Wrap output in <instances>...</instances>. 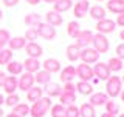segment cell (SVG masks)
<instances>
[{"label": "cell", "mask_w": 124, "mask_h": 117, "mask_svg": "<svg viewBox=\"0 0 124 117\" xmlns=\"http://www.w3.org/2000/svg\"><path fill=\"white\" fill-rule=\"evenodd\" d=\"M53 106L51 99L50 97H40L30 106V116L31 117H44L46 112L50 111V108Z\"/></svg>", "instance_id": "6da1fadb"}, {"label": "cell", "mask_w": 124, "mask_h": 117, "mask_svg": "<svg viewBox=\"0 0 124 117\" xmlns=\"http://www.w3.org/2000/svg\"><path fill=\"white\" fill-rule=\"evenodd\" d=\"M123 89V82L121 77L118 76H110L106 80V94L108 96V99H115V97L119 96Z\"/></svg>", "instance_id": "7a4b0ae2"}, {"label": "cell", "mask_w": 124, "mask_h": 117, "mask_svg": "<svg viewBox=\"0 0 124 117\" xmlns=\"http://www.w3.org/2000/svg\"><path fill=\"white\" fill-rule=\"evenodd\" d=\"M92 45H93V49H96L99 54H106L108 52V48H110V42H108L107 36L104 34H93V40H92Z\"/></svg>", "instance_id": "3957f363"}, {"label": "cell", "mask_w": 124, "mask_h": 117, "mask_svg": "<svg viewBox=\"0 0 124 117\" xmlns=\"http://www.w3.org/2000/svg\"><path fill=\"white\" fill-rule=\"evenodd\" d=\"M34 28H36V31H37L39 37L45 39V40H53V39H56V34H57V32H56V28L50 26L48 23L40 22V23H37Z\"/></svg>", "instance_id": "277c9868"}, {"label": "cell", "mask_w": 124, "mask_h": 117, "mask_svg": "<svg viewBox=\"0 0 124 117\" xmlns=\"http://www.w3.org/2000/svg\"><path fill=\"white\" fill-rule=\"evenodd\" d=\"M75 45L78 46L79 49H84V48H88L92 45V40H93V32L90 29H84L78 34V37L75 39Z\"/></svg>", "instance_id": "5b68a950"}, {"label": "cell", "mask_w": 124, "mask_h": 117, "mask_svg": "<svg viewBox=\"0 0 124 117\" xmlns=\"http://www.w3.org/2000/svg\"><path fill=\"white\" fill-rule=\"evenodd\" d=\"M79 58L82 60V63L85 65H92V63H96L99 60V52L93 48H84L81 49V54H79Z\"/></svg>", "instance_id": "8992f818"}, {"label": "cell", "mask_w": 124, "mask_h": 117, "mask_svg": "<svg viewBox=\"0 0 124 117\" xmlns=\"http://www.w3.org/2000/svg\"><path fill=\"white\" fill-rule=\"evenodd\" d=\"M34 74H30V72H22L20 77L17 79V89H22L23 92L28 91L34 86Z\"/></svg>", "instance_id": "52a82bcc"}, {"label": "cell", "mask_w": 124, "mask_h": 117, "mask_svg": "<svg viewBox=\"0 0 124 117\" xmlns=\"http://www.w3.org/2000/svg\"><path fill=\"white\" fill-rule=\"evenodd\" d=\"M95 28H96V31H98L99 34L107 36V34H112L116 29V23H115V20H110V19H102V20L96 22Z\"/></svg>", "instance_id": "ba28073f"}, {"label": "cell", "mask_w": 124, "mask_h": 117, "mask_svg": "<svg viewBox=\"0 0 124 117\" xmlns=\"http://www.w3.org/2000/svg\"><path fill=\"white\" fill-rule=\"evenodd\" d=\"M93 76L98 77L99 80H107L108 77L112 76L110 69H108L107 63H104V62H96L95 66H93Z\"/></svg>", "instance_id": "9c48e42d"}, {"label": "cell", "mask_w": 124, "mask_h": 117, "mask_svg": "<svg viewBox=\"0 0 124 117\" xmlns=\"http://www.w3.org/2000/svg\"><path fill=\"white\" fill-rule=\"evenodd\" d=\"M76 76L79 77L82 82H90L93 77V68L90 65H85V63H81V65H78V68H76Z\"/></svg>", "instance_id": "30bf717a"}, {"label": "cell", "mask_w": 124, "mask_h": 117, "mask_svg": "<svg viewBox=\"0 0 124 117\" xmlns=\"http://www.w3.org/2000/svg\"><path fill=\"white\" fill-rule=\"evenodd\" d=\"M25 52L26 56L31 57V58H39L44 54V49H42V46L37 43V42H28L25 46Z\"/></svg>", "instance_id": "8fae6325"}, {"label": "cell", "mask_w": 124, "mask_h": 117, "mask_svg": "<svg viewBox=\"0 0 124 117\" xmlns=\"http://www.w3.org/2000/svg\"><path fill=\"white\" fill-rule=\"evenodd\" d=\"M88 8H90V2L88 0H78L76 3H73V13H75V17L81 19L87 14Z\"/></svg>", "instance_id": "7c38bea8"}, {"label": "cell", "mask_w": 124, "mask_h": 117, "mask_svg": "<svg viewBox=\"0 0 124 117\" xmlns=\"http://www.w3.org/2000/svg\"><path fill=\"white\" fill-rule=\"evenodd\" d=\"M62 22H64V17H62V14L56 13V11H48V13L45 14V23H48V25L53 26V28H56V26H61Z\"/></svg>", "instance_id": "4fadbf2b"}, {"label": "cell", "mask_w": 124, "mask_h": 117, "mask_svg": "<svg viewBox=\"0 0 124 117\" xmlns=\"http://www.w3.org/2000/svg\"><path fill=\"white\" fill-rule=\"evenodd\" d=\"M42 68H44V71L50 72V74H54V72H59L61 71V62L57 60V58H46V60L44 62V63H40Z\"/></svg>", "instance_id": "5bb4252c"}, {"label": "cell", "mask_w": 124, "mask_h": 117, "mask_svg": "<svg viewBox=\"0 0 124 117\" xmlns=\"http://www.w3.org/2000/svg\"><path fill=\"white\" fill-rule=\"evenodd\" d=\"M23 69H25V72H30V74H36L39 69H40V62H39V58H25V62L22 63Z\"/></svg>", "instance_id": "9a60e30c"}, {"label": "cell", "mask_w": 124, "mask_h": 117, "mask_svg": "<svg viewBox=\"0 0 124 117\" xmlns=\"http://www.w3.org/2000/svg\"><path fill=\"white\" fill-rule=\"evenodd\" d=\"M44 92H46V97H59L62 94V86L56 82H48L44 88Z\"/></svg>", "instance_id": "2e32d148"}, {"label": "cell", "mask_w": 124, "mask_h": 117, "mask_svg": "<svg viewBox=\"0 0 124 117\" xmlns=\"http://www.w3.org/2000/svg\"><path fill=\"white\" fill-rule=\"evenodd\" d=\"M107 100H108V96L106 92H93V94H90L88 103H90L92 106H104Z\"/></svg>", "instance_id": "e0dca14e"}, {"label": "cell", "mask_w": 124, "mask_h": 117, "mask_svg": "<svg viewBox=\"0 0 124 117\" xmlns=\"http://www.w3.org/2000/svg\"><path fill=\"white\" fill-rule=\"evenodd\" d=\"M75 76H76V68L73 65H68L62 69L59 79H61V82H64V83H68V82H71L75 79Z\"/></svg>", "instance_id": "ac0fdd59"}, {"label": "cell", "mask_w": 124, "mask_h": 117, "mask_svg": "<svg viewBox=\"0 0 124 117\" xmlns=\"http://www.w3.org/2000/svg\"><path fill=\"white\" fill-rule=\"evenodd\" d=\"M2 88L5 89L6 94H14L16 89H17V77L16 76H6V80H5Z\"/></svg>", "instance_id": "d6986e66"}, {"label": "cell", "mask_w": 124, "mask_h": 117, "mask_svg": "<svg viewBox=\"0 0 124 117\" xmlns=\"http://www.w3.org/2000/svg\"><path fill=\"white\" fill-rule=\"evenodd\" d=\"M26 43L28 42L25 40V37H13V39H9V42H8V46H9V49L11 51H19V49H23L26 46Z\"/></svg>", "instance_id": "ffe728a7"}, {"label": "cell", "mask_w": 124, "mask_h": 117, "mask_svg": "<svg viewBox=\"0 0 124 117\" xmlns=\"http://www.w3.org/2000/svg\"><path fill=\"white\" fill-rule=\"evenodd\" d=\"M106 6L113 14H123L124 13V0H108Z\"/></svg>", "instance_id": "44dd1931"}, {"label": "cell", "mask_w": 124, "mask_h": 117, "mask_svg": "<svg viewBox=\"0 0 124 117\" xmlns=\"http://www.w3.org/2000/svg\"><path fill=\"white\" fill-rule=\"evenodd\" d=\"M53 6H54L53 11H56V13H59V14L67 13L68 9L73 8V0H57V2L53 3Z\"/></svg>", "instance_id": "7402d4cb"}, {"label": "cell", "mask_w": 124, "mask_h": 117, "mask_svg": "<svg viewBox=\"0 0 124 117\" xmlns=\"http://www.w3.org/2000/svg\"><path fill=\"white\" fill-rule=\"evenodd\" d=\"M75 86H76V92H79V94H82V96H90V94H93V86H92L90 82L79 80Z\"/></svg>", "instance_id": "603a6c76"}, {"label": "cell", "mask_w": 124, "mask_h": 117, "mask_svg": "<svg viewBox=\"0 0 124 117\" xmlns=\"http://www.w3.org/2000/svg\"><path fill=\"white\" fill-rule=\"evenodd\" d=\"M88 13H90V17L95 19L96 22L106 19V8H102V6H99V5H95V6L88 8Z\"/></svg>", "instance_id": "cb8c5ba5"}, {"label": "cell", "mask_w": 124, "mask_h": 117, "mask_svg": "<svg viewBox=\"0 0 124 117\" xmlns=\"http://www.w3.org/2000/svg\"><path fill=\"white\" fill-rule=\"evenodd\" d=\"M40 97H44V88H39V86H33L31 89L26 91V99H28V102H36L39 100Z\"/></svg>", "instance_id": "d4e9b609"}, {"label": "cell", "mask_w": 124, "mask_h": 117, "mask_svg": "<svg viewBox=\"0 0 124 117\" xmlns=\"http://www.w3.org/2000/svg\"><path fill=\"white\" fill-rule=\"evenodd\" d=\"M6 71L9 72V76H20L23 72V66L20 62H16V60H11L9 63L6 65Z\"/></svg>", "instance_id": "484cf974"}, {"label": "cell", "mask_w": 124, "mask_h": 117, "mask_svg": "<svg viewBox=\"0 0 124 117\" xmlns=\"http://www.w3.org/2000/svg\"><path fill=\"white\" fill-rule=\"evenodd\" d=\"M79 117H96L95 106H92L88 102L82 103V105L79 106Z\"/></svg>", "instance_id": "4316f807"}, {"label": "cell", "mask_w": 124, "mask_h": 117, "mask_svg": "<svg viewBox=\"0 0 124 117\" xmlns=\"http://www.w3.org/2000/svg\"><path fill=\"white\" fill-rule=\"evenodd\" d=\"M65 52H67V58L70 62H73L75 63L76 60H79V54H81V49L78 48V46L75 43H71V45H68L67 46V49H65Z\"/></svg>", "instance_id": "83f0119b"}, {"label": "cell", "mask_w": 124, "mask_h": 117, "mask_svg": "<svg viewBox=\"0 0 124 117\" xmlns=\"http://www.w3.org/2000/svg\"><path fill=\"white\" fill-rule=\"evenodd\" d=\"M34 82H37V83H40V85H46L48 82H51V74L44 71V69H39V71L34 74Z\"/></svg>", "instance_id": "f1b7e54d"}, {"label": "cell", "mask_w": 124, "mask_h": 117, "mask_svg": "<svg viewBox=\"0 0 124 117\" xmlns=\"http://www.w3.org/2000/svg\"><path fill=\"white\" fill-rule=\"evenodd\" d=\"M107 66L108 69H110V72H118L123 69V60L118 57H110L107 62Z\"/></svg>", "instance_id": "f546056e"}, {"label": "cell", "mask_w": 124, "mask_h": 117, "mask_svg": "<svg viewBox=\"0 0 124 117\" xmlns=\"http://www.w3.org/2000/svg\"><path fill=\"white\" fill-rule=\"evenodd\" d=\"M81 25L78 22H75V20H71V22H68V25H67V34L71 39H76L78 37V34L81 32Z\"/></svg>", "instance_id": "4dcf8cb0"}, {"label": "cell", "mask_w": 124, "mask_h": 117, "mask_svg": "<svg viewBox=\"0 0 124 117\" xmlns=\"http://www.w3.org/2000/svg\"><path fill=\"white\" fill-rule=\"evenodd\" d=\"M40 22H42V17L39 14H36V13H31L28 15H25V19H23V23L28 25L30 28H34V26H36L37 23H40Z\"/></svg>", "instance_id": "1f68e13d"}, {"label": "cell", "mask_w": 124, "mask_h": 117, "mask_svg": "<svg viewBox=\"0 0 124 117\" xmlns=\"http://www.w3.org/2000/svg\"><path fill=\"white\" fill-rule=\"evenodd\" d=\"M13 112L20 117L30 116V105L28 103H17L16 106H13Z\"/></svg>", "instance_id": "d6a6232c"}, {"label": "cell", "mask_w": 124, "mask_h": 117, "mask_svg": "<svg viewBox=\"0 0 124 117\" xmlns=\"http://www.w3.org/2000/svg\"><path fill=\"white\" fill-rule=\"evenodd\" d=\"M13 60V51L9 48H2L0 49V65H8Z\"/></svg>", "instance_id": "836d02e7"}, {"label": "cell", "mask_w": 124, "mask_h": 117, "mask_svg": "<svg viewBox=\"0 0 124 117\" xmlns=\"http://www.w3.org/2000/svg\"><path fill=\"white\" fill-rule=\"evenodd\" d=\"M50 114H51V117H68L67 111H65V106H62L61 103L53 105V106L50 108Z\"/></svg>", "instance_id": "e575fe53"}, {"label": "cell", "mask_w": 124, "mask_h": 117, "mask_svg": "<svg viewBox=\"0 0 124 117\" xmlns=\"http://www.w3.org/2000/svg\"><path fill=\"white\" fill-rule=\"evenodd\" d=\"M104 106H106V112H108V114H112V116H116L119 112V105L116 102H113V99H108Z\"/></svg>", "instance_id": "d590c367"}, {"label": "cell", "mask_w": 124, "mask_h": 117, "mask_svg": "<svg viewBox=\"0 0 124 117\" xmlns=\"http://www.w3.org/2000/svg\"><path fill=\"white\" fill-rule=\"evenodd\" d=\"M59 100H61V105L62 106H68V105H73L76 102V96H70V94H62L59 96Z\"/></svg>", "instance_id": "8d00e7d4"}, {"label": "cell", "mask_w": 124, "mask_h": 117, "mask_svg": "<svg viewBox=\"0 0 124 117\" xmlns=\"http://www.w3.org/2000/svg\"><path fill=\"white\" fill-rule=\"evenodd\" d=\"M9 31L8 29H0V49L2 48H5V46L8 45V42H9Z\"/></svg>", "instance_id": "74e56055"}, {"label": "cell", "mask_w": 124, "mask_h": 117, "mask_svg": "<svg viewBox=\"0 0 124 117\" xmlns=\"http://www.w3.org/2000/svg\"><path fill=\"white\" fill-rule=\"evenodd\" d=\"M25 40L26 42H34V40H37V37H39V34H37V31L36 28H28L25 31Z\"/></svg>", "instance_id": "f35d334b"}, {"label": "cell", "mask_w": 124, "mask_h": 117, "mask_svg": "<svg viewBox=\"0 0 124 117\" xmlns=\"http://www.w3.org/2000/svg\"><path fill=\"white\" fill-rule=\"evenodd\" d=\"M19 102H20V99H19V96L16 94H8V97L5 99V105L6 106H9V108H13V106H16Z\"/></svg>", "instance_id": "ab89813d"}, {"label": "cell", "mask_w": 124, "mask_h": 117, "mask_svg": "<svg viewBox=\"0 0 124 117\" xmlns=\"http://www.w3.org/2000/svg\"><path fill=\"white\" fill-rule=\"evenodd\" d=\"M62 92L64 94H70V96H76V86L73 82H68V83L64 85V88H62Z\"/></svg>", "instance_id": "60d3db41"}, {"label": "cell", "mask_w": 124, "mask_h": 117, "mask_svg": "<svg viewBox=\"0 0 124 117\" xmlns=\"http://www.w3.org/2000/svg\"><path fill=\"white\" fill-rule=\"evenodd\" d=\"M65 111H67V116L68 117H79V108H78L75 103L65 106Z\"/></svg>", "instance_id": "b9f144b4"}, {"label": "cell", "mask_w": 124, "mask_h": 117, "mask_svg": "<svg viewBox=\"0 0 124 117\" xmlns=\"http://www.w3.org/2000/svg\"><path fill=\"white\" fill-rule=\"evenodd\" d=\"M115 52H116V57H118V58L124 60V42H123V43H119L115 48Z\"/></svg>", "instance_id": "7bdbcfd3"}, {"label": "cell", "mask_w": 124, "mask_h": 117, "mask_svg": "<svg viewBox=\"0 0 124 117\" xmlns=\"http://www.w3.org/2000/svg\"><path fill=\"white\" fill-rule=\"evenodd\" d=\"M2 2H3V5L6 8H13V6H16L19 3V0H2Z\"/></svg>", "instance_id": "ee69618b"}, {"label": "cell", "mask_w": 124, "mask_h": 117, "mask_svg": "<svg viewBox=\"0 0 124 117\" xmlns=\"http://www.w3.org/2000/svg\"><path fill=\"white\" fill-rule=\"evenodd\" d=\"M115 23H116L118 26H121V28H124V13H123V14H118V17H116Z\"/></svg>", "instance_id": "f6af8a7d"}, {"label": "cell", "mask_w": 124, "mask_h": 117, "mask_svg": "<svg viewBox=\"0 0 124 117\" xmlns=\"http://www.w3.org/2000/svg\"><path fill=\"white\" fill-rule=\"evenodd\" d=\"M5 80H6V74L3 72V71H0V86H3Z\"/></svg>", "instance_id": "bcb514c9"}, {"label": "cell", "mask_w": 124, "mask_h": 117, "mask_svg": "<svg viewBox=\"0 0 124 117\" xmlns=\"http://www.w3.org/2000/svg\"><path fill=\"white\" fill-rule=\"evenodd\" d=\"M42 0H26V3H30V5H39Z\"/></svg>", "instance_id": "7dc6e473"}, {"label": "cell", "mask_w": 124, "mask_h": 117, "mask_svg": "<svg viewBox=\"0 0 124 117\" xmlns=\"http://www.w3.org/2000/svg\"><path fill=\"white\" fill-rule=\"evenodd\" d=\"M2 105H5V97H3L2 92H0V106H2Z\"/></svg>", "instance_id": "c3c4849f"}, {"label": "cell", "mask_w": 124, "mask_h": 117, "mask_svg": "<svg viewBox=\"0 0 124 117\" xmlns=\"http://www.w3.org/2000/svg\"><path fill=\"white\" fill-rule=\"evenodd\" d=\"M118 97H119V99H121L123 102H124V89H121V92H119V96H118Z\"/></svg>", "instance_id": "681fc988"}, {"label": "cell", "mask_w": 124, "mask_h": 117, "mask_svg": "<svg viewBox=\"0 0 124 117\" xmlns=\"http://www.w3.org/2000/svg\"><path fill=\"white\" fill-rule=\"evenodd\" d=\"M101 117H116V116H112V114H108V112H104V114H101Z\"/></svg>", "instance_id": "f907efd6"}, {"label": "cell", "mask_w": 124, "mask_h": 117, "mask_svg": "<svg viewBox=\"0 0 124 117\" xmlns=\"http://www.w3.org/2000/svg\"><path fill=\"white\" fill-rule=\"evenodd\" d=\"M119 39H121V40H124V28L121 29V32H119Z\"/></svg>", "instance_id": "816d5d0a"}, {"label": "cell", "mask_w": 124, "mask_h": 117, "mask_svg": "<svg viewBox=\"0 0 124 117\" xmlns=\"http://www.w3.org/2000/svg\"><path fill=\"white\" fill-rule=\"evenodd\" d=\"M6 117H20V116H17V114H14V112H11V114H6Z\"/></svg>", "instance_id": "f5cc1de1"}, {"label": "cell", "mask_w": 124, "mask_h": 117, "mask_svg": "<svg viewBox=\"0 0 124 117\" xmlns=\"http://www.w3.org/2000/svg\"><path fill=\"white\" fill-rule=\"evenodd\" d=\"M42 2H45V3H54V2H57V0H42Z\"/></svg>", "instance_id": "db71d44e"}, {"label": "cell", "mask_w": 124, "mask_h": 117, "mask_svg": "<svg viewBox=\"0 0 124 117\" xmlns=\"http://www.w3.org/2000/svg\"><path fill=\"white\" fill-rule=\"evenodd\" d=\"M5 116V112H3V110H2V106H0V117H3Z\"/></svg>", "instance_id": "11a10c76"}, {"label": "cell", "mask_w": 124, "mask_h": 117, "mask_svg": "<svg viewBox=\"0 0 124 117\" xmlns=\"http://www.w3.org/2000/svg\"><path fill=\"white\" fill-rule=\"evenodd\" d=\"M2 17H3V13H2V9H0V20H2Z\"/></svg>", "instance_id": "9f6ffc18"}, {"label": "cell", "mask_w": 124, "mask_h": 117, "mask_svg": "<svg viewBox=\"0 0 124 117\" xmlns=\"http://www.w3.org/2000/svg\"><path fill=\"white\" fill-rule=\"evenodd\" d=\"M121 82H123V83H124V76H123V77H121Z\"/></svg>", "instance_id": "6f0895ef"}, {"label": "cell", "mask_w": 124, "mask_h": 117, "mask_svg": "<svg viewBox=\"0 0 124 117\" xmlns=\"http://www.w3.org/2000/svg\"><path fill=\"white\" fill-rule=\"evenodd\" d=\"M118 117H124V114H118Z\"/></svg>", "instance_id": "680465c9"}, {"label": "cell", "mask_w": 124, "mask_h": 117, "mask_svg": "<svg viewBox=\"0 0 124 117\" xmlns=\"http://www.w3.org/2000/svg\"><path fill=\"white\" fill-rule=\"evenodd\" d=\"M96 2H104V0H96Z\"/></svg>", "instance_id": "91938a15"}, {"label": "cell", "mask_w": 124, "mask_h": 117, "mask_svg": "<svg viewBox=\"0 0 124 117\" xmlns=\"http://www.w3.org/2000/svg\"><path fill=\"white\" fill-rule=\"evenodd\" d=\"M123 68H124V62H123Z\"/></svg>", "instance_id": "94428289"}, {"label": "cell", "mask_w": 124, "mask_h": 117, "mask_svg": "<svg viewBox=\"0 0 124 117\" xmlns=\"http://www.w3.org/2000/svg\"><path fill=\"white\" fill-rule=\"evenodd\" d=\"M76 2H78V0H76Z\"/></svg>", "instance_id": "6125c7cd"}]
</instances>
